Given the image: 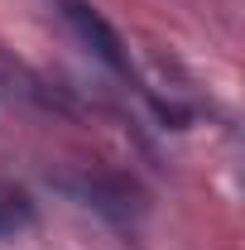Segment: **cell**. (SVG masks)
Masks as SVG:
<instances>
[{"label": "cell", "instance_id": "cell-1", "mask_svg": "<svg viewBox=\"0 0 245 250\" xmlns=\"http://www.w3.org/2000/svg\"><path fill=\"white\" fill-rule=\"evenodd\" d=\"M58 10H62V20H67V29L77 34L111 72H130V53H125L121 34L111 29V20L96 5H87V0H58Z\"/></svg>", "mask_w": 245, "mask_h": 250}, {"label": "cell", "instance_id": "cell-2", "mask_svg": "<svg viewBox=\"0 0 245 250\" xmlns=\"http://www.w3.org/2000/svg\"><path fill=\"white\" fill-rule=\"evenodd\" d=\"M0 82H5V92H10V96H24V101H34V106H62L58 92H48V87L29 72V67L10 62L5 53H0Z\"/></svg>", "mask_w": 245, "mask_h": 250}, {"label": "cell", "instance_id": "cell-3", "mask_svg": "<svg viewBox=\"0 0 245 250\" xmlns=\"http://www.w3.org/2000/svg\"><path fill=\"white\" fill-rule=\"evenodd\" d=\"M62 188L82 192L92 207H101V212H106V217H125V212H130V197H125V188L106 183V178H82V183H62Z\"/></svg>", "mask_w": 245, "mask_h": 250}]
</instances>
